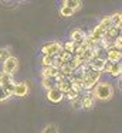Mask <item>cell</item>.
Masks as SVG:
<instances>
[{"mask_svg": "<svg viewBox=\"0 0 122 133\" xmlns=\"http://www.w3.org/2000/svg\"><path fill=\"white\" fill-rule=\"evenodd\" d=\"M92 95L99 101H108L114 96V87L109 82H99L92 88Z\"/></svg>", "mask_w": 122, "mask_h": 133, "instance_id": "6da1fadb", "label": "cell"}, {"mask_svg": "<svg viewBox=\"0 0 122 133\" xmlns=\"http://www.w3.org/2000/svg\"><path fill=\"white\" fill-rule=\"evenodd\" d=\"M101 74L102 72H95V71H91V69H87L85 72L81 74V79H82V87L84 89L89 91L98 84L99 78H101Z\"/></svg>", "mask_w": 122, "mask_h": 133, "instance_id": "7a4b0ae2", "label": "cell"}, {"mask_svg": "<svg viewBox=\"0 0 122 133\" xmlns=\"http://www.w3.org/2000/svg\"><path fill=\"white\" fill-rule=\"evenodd\" d=\"M63 50V45H61L60 43H47L43 45V48H41V52H43V55H50V57H57L60 54V51Z\"/></svg>", "mask_w": 122, "mask_h": 133, "instance_id": "3957f363", "label": "cell"}, {"mask_svg": "<svg viewBox=\"0 0 122 133\" xmlns=\"http://www.w3.org/2000/svg\"><path fill=\"white\" fill-rule=\"evenodd\" d=\"M105 72H108L112 77H119L121 72H122V66L119 62H111V61H107L105 62V68H104Z\"/></svg>", "mask_w": 122, "mask_h": 133, "instance_id": "277c9868", "label": "cell"}, {"mask_svg": "<svg viewBox=\"0 0 122 133\" xmlns=\"http://www.w3.org/2000/svg\"><path fill=\"white\" fill-rule=\"evenodd\" d=\"M17 66H19L17 58L16 57H10V58H7L3 62V72H6L9 75H13V72L17 69Z\"/></svg>", "mask_w": 122, "mask_h": 133, "instance_id": "5b68a950", "label": "cell"}, {"mask_svg": "<svg viewBox=\"0 0 122 133\" xmlns=\"http://www.w3.org/2000/svg\"><path fill=\"white\" fill-rule=\"evenodd\" d=\"M105 62H107V59L102 58V57H95L94 59H92L88 65V68L91 69V71H95V72H102L105 68Z\"/></svg>", "mask_w": 122, "mask_h": 133, "instance_id": "8992f818", "label": "cell"}, {"mask_svg": "<svg viewBox=\"0 0 122 133\" xmlns=\"http://www.w3.org/2000/svg\"><path fill=\"white\" fill-rule=\"evenodd\" d=\"M28 94V85L26 82H19V84H14L13 87V95L16 96H26Z\"/></svg>", "mask_w": 122, "mask_h": 133, "instance_id": "52a82bcc", "label": "cell"}, {"mask_svg": "<svg viewBox=\"0 0 122 133\" xmlns=\"http://www.w3.org/2000/svg\"><path fill=\"white\" fill-rule=\"evenodd\" d=\"M47 98H48V101L50 102H54V103H58L63 101V98H64V95L60 92L57 88H53V89H50V91H47Z\"/></svg>", "mask_w": 122, "mask_h": 133, "instance_id": "ba28073f", "label": "cell"}, {"mask_svg": "<svg viewBox=\"0 0 122 133\" xmlns=\"http://www.w3.org/2000/svg\"><path fill=\"white\" fill-rule=\"evenodd\" d=\"M85 33L82 30H80V28H77V30H74L71 33V36H70V38H71V41H74L75 43V45H78V44L84 43L85 40Z\"/></svg>", "mask_w": 122, "mask_h": 133, "instance_id": "9c48e42d", "label": "cell"}, {"mask_svg": "<svg viewBox=\"0 0 122 133\" xmlns=\"http://www.w3.org/2000/svg\"><path fill=\"white\" fill-rule=\"evenodd\" d=\"M121 57H122L121 51H118V50H115L114 47H111V48L107 51V58L105 59H107V61H111V62H119Z\"/></svg>", "mask_w": 122, "mask_h": 133, "instance_id": "30bf717a", "label": "cell"}, {"mask_svg": "<svg viewBox=\"0 0 122 133\" xmlns=\"http://www.w3.org/2000/svg\"><path fill=\"white\" fill-rule=\"evenodd\" d=\"M0 85L3 88H7L14 85V81H13V75H9L6 72H0Z\"/></svg>", "mask_w": 122, "mask_h": 133, "instance_id": "8fae6325", "label": "cell"}, {"mask_svg": "<svg viewBox=\"0 0 122 133\" xmlns=\"http://www.w3.org/2000/svg\"><path fill=\"white\" fill-rule=\"evenodd\" d=\"M56 88H57V89H58L63 95H65L70 89H71L70 79H68V78H65V79H63V81H58V82H57V85H56Z\"/></svg>", "mask_w": 122, "mask_h": 133, "instance_id": "7c38bea8", "label": "cell"}, {"mask_svg": "<svg viewBox=\"0 0 122 133\" xmlns=\"http://www.w3.org/2000/svg\"><path fill=\"white\" fill-rule=\"evenodd\" d=\"M57 74H58V69H56L54 66H43V69H41L43 78H56Z\"/></svg>", "mask_w": 122, "mask_h": 133, "instance_id": "4fadbf2b", "label": "cell"}, {"mask_svg": "<svg viewBox=\"0 0 122 133\" xmlns=\"http://www.w3.org/2000/svg\"><path fill=\"white\" fill-rule=\"evenodd\" d=\"M94 103H95V98H94L92 94L85 95V96L81 99V106L85 108V109H91V108L94 106Z\"/></svg>", "mask_w": 122, "mask_h": 133, "instance_id": "5bb4252c", "label": "cell"}, {"mask_svg": "<svg viewBox=\"0 0 122 133\" xmlns=\"http://www.w3.org/2000/svg\"><path fill=\"white\" fill-rule=\"evenodd\" d=\"M57 59H58V62L60 64H67V62H70L71 61V58H72V54H70V52H67V51H64V50H61L60 54L56 57Z\"/></svg>", "mask_w": 122, "mask_h": 133, "instance_id": "9a60e30c", "label": "cell"}, {"mask_svg": "<svg viewBox=\"0 0 122 133\" xmlns=\"http://www.w3.org/2000/svg\"><path fill=\"white\" fill-rule=\"evenodd\" d=\"M82 3L80 2V0H65V2H63V6H65V7L71 9V10L77 11L80 7H81Z\"/></svg>", "mask_w": 122, "mask_h": 133, "instance_id": "2e32d148", "label": "cell"}, {"mask_svg": "<svg viewBox=\"0 0 122 133\" xmlns=\"http://www.w3.org/2000/svg\"><path fill=\"white\" fill-rule=\"evenodd\" d=\"M41 85H43V88H46L47 91H50V89H53V88H56L57 81H56V78H43Z\"/></svg>", "mask_w": 122, "mask_h": 133, "instance_id": "e0dca14e", "label": "cell"}, {"mask_svg": "<svg viewBox=\"0 0 122 133\" xmlns=\"http://www.w3.org/2000/svg\"><path fill=\"white\" fill-rule=\"evenodd\" d=\"M70 65L72 66V69H74V71H77L78 68H81V66L84 65V61H82V58H81V57H78V55H72L71 61H70Z\"/></svg>", "mask_w": 122, "mask_h": 133, "instance_id": "ac0fdd59", "label": "cell"}, {"mask_svg": "<svg viewBox=\"0 0 122 133\" xmlns=\"http://www.w3.org/2000/svg\"><path fill=\"white\" fill-rule=\"evenodd\" d=\"M109 18H111L112 27H115V28H118V30H119V28H121V21H122V16H121V13L112 14V16H109Z\"/></svg>", "mask_w": 122, "mask_h": 133, "instance_id": "d6986e66", "label": "cell"}, {"mask_svg": "<svg viewBox=\"0 0 122 133\" xmlns=\"http://www.w3.org/2000/svg\"><path fill=\"white\" fill-rule=\"evenodd\" d=\"M54 61H56V57L43 55V59H41V64H43V66H53Z\"/></svg>", "mask_w": 122, "mask_h": 133, "instance_id": "ffe728a7", "label": "cell"}, {"mask_svg": "<svg viewBox=\"0 0 122 133\" xmlns=\"http://www.w3.org/2000/svg\"><path fill=\"white\" fill-rule=\"evenodd\" d=\"M98 26L101 27L104 31H107L109 27H112V24H111V18H109V17H105V18H102V20L99 21V24H98Z\"/></svg>", "mask_w": 122, "mask_h": 133, "instance_id": "44dd1931", "label": "cell"}, {"mask_svg": "<svg viewBox=\"0 0 122 133\" xmlns=\"http://www.w3.org/2000/svg\"><path fill=\"white\" fill-rule=\"evenodd\" d=\"M63 50L64 51H67V52H70V54H72L74 55V50H75V43L74 41H67L65 44H64V47H63Z\"/></svg>", "mask_w": 122, "mask_h": 133, "instance_id": "7402d4cb", "label": "cell"}, {"mask_svg": "<svg viewBox=\"0 0 122 133\" xmlns=\"http://www.w3.org/2000/svg\"><path fill=\"white\" fill-rule=\"evenodd\" d=\"M11 54L9 48H0V62H4L7 58H10Z\"/></svg>", "mask_w": 122, "mask_h": 133, "instance_id": "603a6c76", "label": "cell"}, {"mask_svg": "<svg viewBox=\"0 0 122 133\" xmlns=\"http://www.w3.org/2000/svg\"><path fill=\"white\" fill-rule=\"evenodd\" d=\"M74 13H75V11L71 10V9H68V7H65V6H61V9H60V14L63 16V17H71V16H74Z\"/></svg>", "mask_w": 122, "mask_h": 133, "instance_id": "cb8c5ba5", "label": "cell"}, {"mask_svg": "<svg viewBox=\"0 0 122 133\" xmlns=\"http://www.w3.org/2000/svg\"><path fill=\"white\" fill-rule=\"evenodd\" d=\"M41 133H58V129H57V126H54V125H48V126H46V128L43 129Z\"/></svg>", "mask_w": 122, "mask_h": 133, "instance_id": "d4e9b609", "label": "cell"}, {"mask_svg": "<svg viewBox=\"0 0 122 133\" xmlns=\"http://www.w3.org/2000/svg\"><path fill=\"white\" fill-rule=\"evenodd\" d=\"M7 98H10V96H9V95L6 94V89L2 87V85H0V102H3V101H6Z\"/></svg>", "mask_w": 122, "mask_h": 133, "instance_id": "484cf974", "label": "cell"}, {"mask_svg": "<svg viewBox=\"0 0 122 133\" xmlns=\"http://www.w3.org/2000/svg\"><path fill=\"white\" fill-rule=\"evenodd\" d=\"M71 105H72V108H75V109H77V108H81V99L77 96L75 99L71 101Z\"/></svg>", "mask_w": 122, "mask_h": 133, "instance_id": "4316f807", "label": "cell"}, {"mask_svg": "<svg viewBox=\"0 0 122 133\" xmlns=\"http://www.w3.org/2000/svg\"><path fill=\"white\" fill-rule=\"evenodd\" d=\"M65 96H67V98H68V99H70V101H72V99H75V98H77V96H78V94H75V92H74V91H71V89H70V91H68V92H67V94H65Z\"/></svg>", "mask_w": 122, "mask_h": 133, "instance_id": "83f0119b", "label": "cell"}]
</instances>
